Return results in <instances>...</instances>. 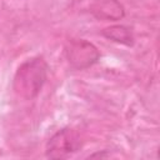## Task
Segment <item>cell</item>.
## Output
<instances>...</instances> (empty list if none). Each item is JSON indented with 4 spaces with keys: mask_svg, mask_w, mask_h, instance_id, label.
Instances as JSON below:
<instances>
[{
    "mask_svg": "<svg viewBox=\"0 0 160 160\" xmlns=\"http://www.w3.org/2000/svg\"><path fill=\"white\" fill-rule=\"evenodd\" d=\"M101 35L110 41H114L116 44H121L125 46H132L135 42V36H134L131 28L120 25V24L110 25V26L102 29Z\"/></svg>",
    "mask_w": 160,
    "mask_h": 160,
    "instance_id": "obj_5",
    "label": "cell"
},
{
    "mask_svg": "<svg viewBox=\"0 0 160 160\" xmlns=\"http://www.w3.org/2000/svg\"><path fill=\"white\" fill-rule=\"evenodd\" d=\"M49 65L42 56L25 60L16 70L12 80L15 94L25 100L35 99L48 79Z\"/></svg>",
    "mask_w": 160,
    "mask_h": 160,
    "instance_id": "obj_1",
    "label": "cell"
},
{
    "mask_svg": "<svg viewBox=\"0 0 160 160\" xmlns=\"http://www.w3.org/2000/svg\"><path fill=\"white\" fill-rule=\"evenodd\" d=\"M90 12L106 21H118L125 16V9L119 0H95L90 5Z\"/></svg>",
    "mask_w": 160,
    "mask_h": 160,
    "instance_id": "obj_4",
    "label": "cell"
},
{
    "mask_svg": "<svg viewBox=\"0 0 160 160\" xmlns=\"http://www.w3.org/2000/svg\"><path fill=\"white\" fill-rule=\"evenodd\" d=\"M65 56L71 68L84 70L100 60L99 49L85 39H74L65 46Z\"/></svg>",
    "mask_w": 160,
    "mask_h": 160,
    "instance_id": "obj_3",
    "label": "cell"
},
{
    "mask_svg": "<svg viewBox=\"0 0 160 160\" xmlns=\"http://www.w3.org/2000/svg\"><path fill=\"white\" fill-rule=\"evenodd\" d=\"M82 146L80 134L72 128H64L56 131L46 142L45 155L49 159H68Z\"/></svg>",
    "mask_w": 160,
    "mask_h": 160,
    "instance_id": "obj_2",
    "label": "cell"
}]
</instances>
